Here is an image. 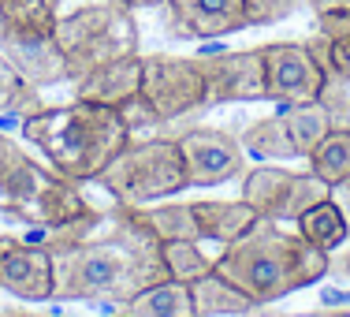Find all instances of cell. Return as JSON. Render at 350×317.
I'll return each instance as SVG.
<instances>
[{"instance_id":"1","label":"cell","mask_w":350,"mask_h":317,"mask_svg":"<svg viewBox=\"0 0 350 317\" xmlns=\"http://www.w3.org/2000/svg\"><path fill=\"white\" fill-rule=\"evenodd\" d=\"M112 228L101 239H82L79 246L53 257V299L94 303L116 299L127 303L142 288L164 280L161 239L142 216V205L116 202L108 213Z\"/></svg>"},{"instance_id":"2","label":"cell","mask_w":350,"mask_h":317,"mask_svg":"<svg viewBox=\"0 0 350 317\" xmlns=\"http://www.w3.org/2000/svg\"><path fill=\"white\" fill-rule=\"evenodd\" d=\"M23 138L45 153L49 168L68 183H97V176L131 142V123L123 108L75 97L68 105H45L23 116Z\"/></svg>"},{"instance_id":"3","label":"cell","mask_w":350,"mask_h":317,"mask_svg":"<svg viewBox=\"0 0 350 317\" xmlns=\"http://www.w3.org/2000/svg\"><path fill=\"white\" fill-rule=\"evenodd\" d=\"M216 272H224L257 306H272L328 277V254L310 246L298 231H283L276 220L261 216L246 236L216 254Z\"/></svg>"},{"instance_id":"4","label":"cell","mask_w":350,"mask_h":317,"mask_svg":"<svg viewBox=\"0 0 350 317\" xmlns=\"http://www.w3.org/2000/svg\"><path fill=\"white\" fill-rule=\"evenodd\" d=\"M0 213L23 224H68L82 216H105L79 194V183H68L53 168L38 164L12 135L0 131Z\"/></svg>"},{"instance_id":"5","label":"cell","mask_w":350,"mask_h":317,"mask_svg":"<svg viewBox=\"0 0 350 317\" xmlns=\"http://www.w3.org/2000/svg\"><path fill=\"white\" fill-rule=\"evenodd\" d=\"M56 45L68 64V79L105 68L138 53V23L123 0H97L56 19Z\"/></svg>"},{"instance_id":"6","label":"cell","mask_w":350,"mask_h":317,"mask_svg":"<svg viewBox=\"0 0 350 317\" xmlns=\"http://www.w3.org/2000/svg\"><path fill=\"white\" fill-rule=\"evenodd\" d=\"M97 183L123 205H149L157 198H175L190 187L175 138H131L123 153L97 176Z\"/></svg>"},{"instance_id":"7","label":"cell","mask_w":350,"mask_h":317,"mask_svg":"<svg viewBox=\"0 0 350 317\" xmlns=\"http://www.w3.org/2000/svg\"><path fill=\"white\" fill-rule=\"evenodd\" d=\"M205 105V75L198 68V56H142V90L135 101L123 105L131 131L153 127V123H172L179 116H190Z\"/></svg>"},{"instance_id":"8","label":"cell","mask_w":350,"mask_h":317,"mask_svg":"<svg viewBox=\"0 0 350 317\" xmlns=\"http://www.w3.org/2000/svg\"><path fill=\"white\" fill-rule=\"evenodd\" d=\"M332 112L324 101L283 105L276 116L257 120L243 131V146L257 161H306L313 146L328 135Z\"/></svg>"},{"instance_id":"9","label":"cell","mask_w":350,"mask_h":317,"mask_svg":"<svg viewBox=\"0 0 350 317\" xmlns=\"http://www.w3.org/2000/svg\"><path fill=\"white\" fill-rule=\"evenodd\" d=\"M332 187L317 179L313 172H291L276 164H261V168H246L243 176V198L257 210V216L276 224H295L310 205L324 202Z\"/></svg>"},{"instance_id":"10","label":"cell","mask_w":350,"mask_h":317,"mask_svg":"<svg viewBox=\"0 0 350 317\" xmlns=\"http://www.w3.org/2000/svg\"><path fill=\"white\" fill-rule=\"evenodd\" d=\"M261 56H265V101L276 105L321 101L328 75L313 60L306 41H272V45H261Z\"/></svg>"},{"instance_id":"11","label":"cell","mask_w":350,"mask_h":317,"mask_svg":"<svg viewBox=\"0 0 350 317\" xmlns=\"http://www.w3.org/2000/svg\"><path fill=\"white\" fill-rule=\"evenodd\" d=\"M175 142H179L190 187H220V183H228V179L246 176V157L250 153H246L243 138H235L231 131L187 127L183 135H175Z\"/></svg>"},{"instance_id":"12","label":"cell","mask_w":350,"mask_h":317,"mask_svg":"<svg viewBox=\"0 0 350 317\" xmlns=\"http://www.w3.org/2000/svg\"><path fill=\"white\" fill-rule=\"evenodd\" d=\"M198 68L205 75V105L265 101V56L257 49L239 53H202Z\"/></svg>"},{"instance_id":"13","label":"cell","mask_w":350,"mask_h":317,"mask_svg":"<svg viewBox=\"0 0 350 317\" xmlns=\"http://www.w3.org/2000/svg\"><path fill=\"white\" fill-rule=\"evenodd\" d=\"M164 30L179 41L228 38L246 27V0H164Z\"/></svg>"},{"instance_id":"14","label":"cell","mask_w":350,"mask_h":317,"mask_svg":"<svg viewBox=\"0 0 350 317\" xmlns=\"http://www.w3.org/2000/svg\"><path fill=\"white\" fill-rule=\"evenodd\" d=\"M0 56L12 64L30 86H60L68 79V64L56 45V30H15L0 27Z\"/></svg>"},{"instance_id":"15","label":"cell","mask_w":350,"mask_h":317,"mask_svg":"<svg viewBox=\"0 0 350 317\" xmlns=\"http://www.w3.org/2000/svg\"><path fill=\"white\" fill-rule=\"evenodd\" d=\"M0 288L23 303L53 299V254L19 236H0Z\"/></svg>"},{"instance_id":"16","label":"cell","mask_w":350,"mask_h":317,"mask_svg":"<svg viewBox=\"0 0 350 317\" xmlns=\"http://www.w3.org/2000/svg\"><path fill=\"white\" fill-rule=\"evenodd\" d=\"M138 90H142V53L112 60L105 68L75 79V97L97 101V105H112V108H123L127 101H135Z\"/></svg>"},{"instance_id":"17","label":"cell","mask_w":350,"mask_h":317,"mask_svg":"<svg viewBox=\"0 0 350 317\" xmlns=\"http://www.w3.org/2000/svg\"><path fill=\"white\" fill-rule=\"evenodd\" d=\"M190 205H194V220L202 239H213V243H224V246L235 243L239 236H246L261 220L246 198H235V202H228V198H198Z\"/></svg>"},{"instance_id":"18","label":"cell","mask_w":350,"mask_h":317,"mask_svg":"<svg viewBox=\"0 0 350 317\" xmlns=\"http://www.w3.org/2000/svg\"><path fill=\"white\" fill-rule=\"evenodd\" d=\"M306 49L328 79L350 82V15H317V34Z\"/></svg>"},{"instance_id":"19","label":"cell","mask_w":350,"mask_h":317,"mask_svg":"<svg viewBox=\"0 0 350 317\" xmlns=\"http://www.w3.org/2000/svg\"><path fill=\"white\" fill-rule=\"evenodd\" d=\"M123 314L127 317H198L190 283H179L172 277L142 288L135 299L123 303Z\"/></svg>"},{"instance_id":"20","label":"cell","mask_w":350,"mask_h":317,"mask_svg":"<svg viewBox=\"0 0 350 317\" xmlns=\"http://www.w3.org/2000/svg\"><path fill=\"white\" fill-rule=\"evenodd\" d=\"M190 295H194V310L198 317H243L250 310H257V303L239 291L224 272H205L202 280L190 283Z\"/></svg>"},{"instance_id":"21","label":"cell","mask_w":350,"mask_h":317,"mask_svg":"<svg viewBox=\"0 0 350 317\" xmlns=\"http://www.w3.org/2000/svg\"><path fill=\"white\" fill-rule=\"evenodd\" d=\"M295 231H298V236H302L310 246L324 250V254H336V250L350 239V224H347L343 210L332 202V194L324 198V202L310 205V210L298 216V220H295Z\"/></svg>"},{"instance_id":"22","label":"cell","mask_w":350,"mask_h":317,"mask_svg":"<svg viewBox=\"0 0 350 317\" xmlns=\"http://www.w3.org/2000/svg\"><path fill=\"white\" fill-rule=\"evenodd\" d=\"M310 161V172L317 179H324L328 187H336L339 179L350 176V127L343 123H332L328 135L313 146V153L306 157Z\"/></svg>"},{"instance_id":"23","label":"cell","mask_w":350,"mask_h":317,"mask_svg":"<svg viewBox=\"0 0 350 317\" xmlns=\"http://www.w3.org/2000/svg\"><path fill=\"white\" fill-rule=\"evenodd\" d=\"M142 216L153 228L161 243H175V239H202L194 220V205L190 202H149L142 205Z\"/></svg>"},{"instance_id":"24","label":"cell","mask_w":350,"mask_h":317,"mask_svg":"<svg viewBox=\"0 0 350 317\" xmlns=\"http://www.w3.org/2000/svg\"><path fill=\"white\" fill-rule=\"evenodd\" d=\"M161 262H164V272L179 283H194L202 280L205 272L216 269V257H209L198 239H175V243H161Z\"/></svg>"},{"instance_id":"25","label":"cell","mask_w":350,"mask_h":317,"mask_svg":"<svg viewBox=\"0 0 350 317\" xmlns=\"http://www.w3.org/2000/svg\"><path fill=\"white\" fill-rule=\"evenodd\" d=\"M60 0H0V27L15 30H56Z\"/></svg>"},{"instance_id":"26","label":"cell","mask_w":350,"mask_h":317,"mask_svg":"<svg viewBox=\"0 0 350 317\" xmlns=\"http://www.w3.org/2000/svg\"><path fill=\"white\" fill-rule=\"evenodd\" d=\"M41 105V94L38 86H30L12 64L0 56V112H19V116H34Z\"/></svg>"},{"instance_id":"27","label":"cell","mask_w":350,"mask_h":317,"mask_svg":"<svg viewBox=\"0 0 350 317\" xmlns=\"http://www.w3.org/2000/svg\"><path fill=\"white\" fill-rule=\"evenodd\" d=\"M302 4L306 0H246V27H276Z\"/></svg>"},{"instance_id":"28","label":"cell","mask_w":350,"mask_h":317,"mask_svg":"<svg viewBox=\"0 0 350 317\" xmlns=\"http://www.w3.org/2000/svg\"><path fill=\"white\" fill-rule=\"evenodd\" d=\"M313 15H350V0H306Z\"/></svg>"},{"instance_id":"29","label":"cell","mask_w":350,"mask_h":317,"mask_svg":"<svg viewBox=\"0 0 350 317\" xmlns=\"http://www.w3.org/2000/svg\"><path fill=\"white\" fill-rule=\"evenodd\" d=\"M332 202L343 210V216H347V224H350V176L347 179H339L336 187H332Z\"/></svg>"},{"instance_id":"30","label":"cell","mask_w":350,"mask_h":317,"mask_svg":"<svg viewBox=\"0 0 350 317\" xmlns=\"http://www.w3.org/2000/svg\"><path fill=\"white\" fill-rule=\"evenodd\" d=\"M328 277H339V280H350V250L339 257L328 254Z\"/></svg>"},{"instance_id":"31","label":"cell","mask_w":350,"mask_h":317,"mask_svg":"<svg viewBox=\"0 0 350 317\" xmlns=\"http://www.w3.org/2000/svg\"><path fill=\"white\" fill-rule=\"evenodd\" d=\"M0 317H56V314H34V310H0Z\"/></svg>"},{"instance_id":"32","label":"cell","mask_w":350,"mask_h":317,"mask_svg":"<svg viewBox=\"0 0 350 317\" xmlns=\"http://www.w3.org/2000/svg\"><path fill=\"white\" fill-rule=\"evenodd\" d=\"M123 4L135 12V8H157V4H164V0H123Z\"/></svg>"},{"instance_id":"33","label":"cell","mask_w":350,"mask_h":317,"mask_svg":"<svg viewBox=\"0 0 350 317\" xmlns=\"http://www.w3.org/2000/svg\"><path fill=\"white\" fill-rule=\"evenodd\" d=\"M324 317H350V306H343V310H339V306H336V310H328Z\"/></svg>"},{"instance_id":"34","label":"cell","mask_w":350,"mask_h":317,"mask_svg":"<svg viewBox=\"0 0 350 317\" xmlns=\"http://www.w3.org/2000/svg\"><path fill=\"white\" fill-rule=\"evenodd\" d=\"M265 310V306H261ZM261 317H295V314H261ZM298 317H310V314H298Z\"/></svg>"},{"instance_id":"35","label":"cell","mask_w":350,"mask_h":317,"mask_svg":"<svg viewBox=\"0 0 350 317\" xmlns=\"http://www.w3.org/2000/svg\"><path fill=\"white\" fill-rule=\"evenodd\" d=\"M347 127H350V116H347Z\"/></svg>"},{"instance_id":"36","label":"cell","mask_w":350,"mask_h":317,"mask_svg":"<svg viewBox=\"0 0 350 317\" xmlns=\"http://www.w3.org/2000/svg\"><path fill=\"white\" fill-rule=\"evenodd\" d=\"M120 317H127V314H120Z\"/></svg>"}]
</instances>
